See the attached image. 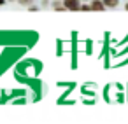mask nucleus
<instances>
[{"mask_svg":"<svg viewBox=\"0 0 128 124\" xmlns=\"http://www.w3.org/2000/svg\"><path fill=\"white\" fill-rule=\"evenodd\" d=\"M62 4H63L65 11L77 12L79 11V5H81V0H62Z\"/></svg>","mask_w":128,"mask_h":124,"instance_id":"f257e3e1","label":"nucleus"},{"mask_svg":"<svg viewBox=\"0 0 128 124\" xmlns=\"http://www.w3.org/2000/svg\"><path fill=\"white\" fill-rule=\"evenodd\" d=\"M90 11H96V12H104L107 7L104 5V2L102 0H90Z\"/></svg>","mask_w":128,"mask_h":124,"instance_id":"f03ea898","label":"nucleus"},{"mask_svg":"<svg viewBox=\"0 0 128 124\" xmlns=\"http://www.w3.org/2000/svg\"><path fill=\"white\" fill-rule=\"evenodd\" d=\"M102 2H104V5L109 7V9H116V7L119 5V0H102Z\"/></svg>","mask_w":128,"mask_h":124,"instance_id":"7ed1b4c3","label":"nucleus"},{"mask_svg":"<svg viewBox=\"0 0 128 124\" xmlns=\"http://www.w3.org/2000/svg\"><path fill=\"white\" fill-rule=\"evenodd\" d=\"M51 7H53V11H58V12H60V11H62V12L65 11L63 4H62V0H54V2L51 4Z\"/></svg>","mask_w":128,"mask_h":124,"instance_id":"20e7f679","label":"nucleus"},{"mask_svg":"<svg viewBox=\"0 0 128 124\" xmlns=\"http://www.w3.org/2000/svg\"><path fill=\"white\" fill-rule=\"evenodd\" d=\"M16 2L20 5H30V4H34V0H16Z\"/></svg>","mask_w":128,"mask_h":124,"instance_id":"39448f33","label":"nucleus"},{"mask_svg":"<svg viewBox=\"0 0 128 124\" xmlns=\"http://www.w3.org/2000/svg\"><path fill=\"white\" fill-rule=\"evenodd\" d=\"M28 11H30V12H37V11H39V7H37V5H32V4H30V5H28Z\"/></svg>","mask_w":128,"mask_h":124,"instance_id":"423d86ee","label":"nucleus"},{"mask_svg":"<svg viewBox=\"0 0 128 124\" xmlns=\"http://www.w3.org/2000/svg\"><path fill=\"white\" fill-rule=\"evenodd\" d=\"M40 4L42 5H49V0H40Z\"/></svg>","mask_w":128,"mask_h":124,"instance_id":"0eeeda50","label":"nucleus"},{"mask_svg":"<svg viewBox=\"0 0 128 124\" xmlns=\"http://www.w3.org/2000/svg\"><path fill=\"white\" fill-rule=\"evenodd\" d=\"M124 11H128V2H126V4H124Z\"/></svg>","mask_w":128,"mask_h":124,"instance_id":"6e6552de","label":"nucleus"},{"mask_svg":"<svg viewBox=\"0 0 128 124\" xmlns=\"http://www.w3.org/2000/svg\"><path fill=\"white\" fill-rule=\"evenodd\" d=\"M6 4V0H0V5H4Z\"/></svg>","mask_w":128,"mask_h":124,"instance_id":"1a4fd4ad","label":"nucleus"},{"mask_svg":"<svg viewBox=\"0 0 128 124\" xmlns=\"http://www.w3.org/2000/svg\"><path fill=\"white\" fill-rule=\"evenodd\" d=\"M81 2H90V0H81Z\"/></svg>","mask_w":128,"mask_h":124,"instance_id":"9d476101","label":"nucleus"},{"mask_svg":"<svg viewBox=\"0 0 128 124\" xmlns=\"http://www.w3.org/2000/svg\"><path fill=\"white\" fill-rule=\"evenodd\" d=\"M11 2H16V0H11Z\"/></svg>","mask_w":128,"mask_h":124,"instance_id":"9b49d317","label":"nucleus"}]
</instances>
